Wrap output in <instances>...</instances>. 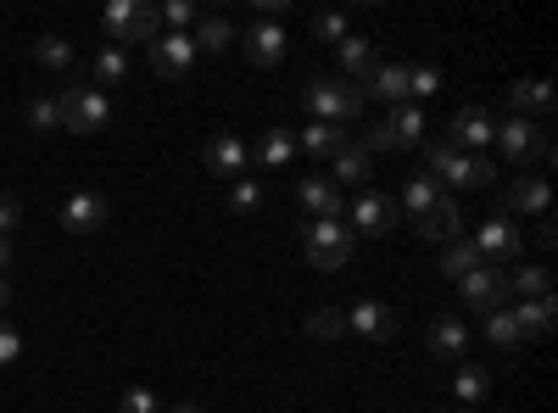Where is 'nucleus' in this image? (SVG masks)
Segmentation results:
<instances>
[{
    "label": "nucleus",
    "instance_id": "nucleus-26",
    "mask_svg": "<svg viewBox=\"0 0 558 413\" xmlns=\"http://www.w3.org/2000/svg\"><path fill=\"white\" fill-rule=\"evenodd\" d=\"M436 202H441V185H436V179H430V173H413V179H408V185H402V202H397V212L418 223V218H425V212H430Z\"/></svg>",
    "mask_w": 558,
    "mask_h": 413
},
{
    "label": "nucleus",
    "instance_id": "nucleus-33",
    "mask_svg": "<svg viewBox=\"0 0 558 413\" xmlns=\"http://www.w3.org/2000/svg\"><path fill=\"white\" fill-rule=\"evenodd\" d=\"M89 73H96V89H118L129 78V51H118V45H101L96 62H89Z\"/></svg>",
    "mask_w": 558,
    "mask_h": 413
},
{
    "label": "nucleus",
    "instance_id": "nucleus-7",
    "mask_svg": "<svg viewBox=\"0 0 558 413\" xmlns=\"http://www.w3.org/2000/svg\"><path fill=\"white\" fill-rule=\"evenodd\" d=\"M470 246H475V257H481L486 268H508V263H520V252H525L520 223L508 218V212H492L475 235H470Z\"/></svg>",
    "mask_w": 558,
    "mask_h": 413
},
{
    "label": "nucleus",
    "instance_id": "nucleus-3",
    "mask_svg": "<svg viewBox=\"0 0 558 413\" xmlns=\"http://www.w3.org/2000/svg\"><path fill=\"white\" fill-rule=\"evenodd\" d=\"M302 252H307V263H313L318 274H336V268L352 263L357 235H352L341 218H313V223H302Z\"/></svg>",
    "mask_w": 558,
    "mask_h": 413
},
{
    "label": "nucleus",
    "instance_id": "nucleus-18",
    "mask_svg": "<svg viewBox=\"0 0 558 413\" xmlns=\"http://www.w3.org/2000/svg\"><path fill=\"white\" fill-rule=\"evenodd\" d=\"M413 229H418V241H430V246H452V241L470 235V229H463V212H458V202H452V196H441V202H436L425 218H418Z\"/></svg>",
    "mask_w": 558,
    "mask_h": 413
},
{
    "label": "nucleus",
    "instance_id": "nucleus-9",
    "mask_svg": "<svg viewBox=\"0 0 558 413\" xmlns=\"http://www.w3.org/2000/svg\"><path fill=\"white\" fill-rule=\"evenodd\" d=\"M447 146L452 151H470V157H486V146H497V118L486 107H463L447 123Z\"/></svg>",
    "mask_w": 558,
    "mask_h": 413
},
{
    "label": "nucleus",
    "instance_id": "nucleus-19",
    "mask_svg": "<svg viewBox=\"0 0 558 413\" xmlns=\"http://www.w3.org/2000/svg\"><path fill=\"white\" fill-rule=\"evenodd\" d=\"M363 101H386V107H408V68L402 62H380L363 84Z\"/></svg>",
    "mask_w": 558,
    "mask_h": 413
},
{
    "label": "nucleus",
    "instance_id": "nucleus-31",
    "mask_svg": "<svg viewBox=\"0 0 558 413\" xmlns=\"http://www.w3.org/2000/svg\"><path fill=\"white\" fill-rule=\"evenodd\" d=\"M481 336L497 347V352H520L525 347V336H520V325H514V313L508 307H497V313H486V325H481Z\"/></svg>",
    "mask_w": 558,
    "mask_h": 413
},
{
    "label": "nucleus",
    "instance_id": "nucleus-40",
    "mask_svg": "<svg viewBox=\"0 0 558 413\" xmlns=\"http://www.w3.org/2000/svg\"><path fill=\"white\" fill-rule=\"evenodd\" d=\"M257 207H263V185H257L252 173L235 179V185H229V212H241V218H246V212H257Z\"/></svg>",
    "mask_w": 558,
    "mask_h": 413
},
{
    "label": "nucleus",
    "instance_id": "nucleus-34",
    "mask_svg": "<svg viewBox=\"0 0 558 413\" xmlns=\"http://www.w3.org/2000/svg\"><path fill=\"white\" fill-rule=\"evenodd\" d=\"M34 62H39L45 73H68V68H73V45H68L62 34H39V39H34Z\"/></svg>",
    "mask_w": 558,
    "mask_h": 413
},
{
    "label": "nucleus",
    "instance_id": "nucleus-47",
    "mask_svg": "<svg viewBox=\"0 0 558 413\" xmlns=\"http://www.w3.org/2000/svg\"><path fill=\"white\" fill-rule=\"evenodd\" d=\"M7 307H12V286L0 280V318H7Z\"/></svg>",
    "mask_w": 558,
    "mask_h": 413
},
{
    "label": "nucleus",
    "instance_id": "nucleus-44",
    "mask_svg": "<svg viewBox=\"0 0 558 413\" xmlns=\"http://www.w3.org/2000/svg\"><path fill=\"white\" fill-rule=\"evenodd\" d=\"M23 223V202L17 196H0V235H7L12 241V229Z\"/></svg>",
    "mask_w": 558,
    "mask_h": 413
},
{
    "label": "nucleus",
    "instance_id": "nucleus-27",
    "mask_svg": "<svg viewBox=\"0 0 558 413\" xmlns=\"http://www.w3.org/2000/svg\"><path fill=\"white\" fill-rule=\"evenodd\" d=\"M508 313H514L520 336L531 341V336H547V330H553V318H558V302H553V296H536V302H514Z\"/></svg>",
    "mask_w": 558,
    "mask_h": 413
},
{
    "label": "nucleus",
    "instance_id": "nucleus-10",
    "mask_svg": "<svg viewBox=\"0 0 558 413\" xmlns=\"http://www.w3.org/2000/svg\"><path fill=\"white\" fill-rule=\"evenodd\" d=\"M397 223H402V212H397V202H391V196H380V191H357V202H352V218H347V229H352V235L380 241V235H391Z\"/></svg>",
    "mask_w": 558,
    "mask_h": 413
},
{
    "label": "nucleus",
    "instance_id": "nucleus-38",
    "mask_svg": "<svg viewBox=\"0 0 558 413\" xmlns=\"http://www.w3.org/2000/svg\"><path fill=\"white\" fill-rule=\"evenodd\" d=\"M157 23H162L168 34H191V28L202 23V12L191 7V0H168V7H157Z\"/></svg>",
    "mask_w": 558,
    "mask_h": 413
},
{
    "label": "nucleus",
    "instance_id": "nucleus-43",
    "mask_svg": "<svg viewBox=\"0 0 558 413\" xmlns=\"http://www.w3.org/2000/svg\"><path fill=\"white\" fill-rule=\"evenodd\" d=\"M17 357H23V330H17V325H7V318H0V369H12Z\"/></svg>",
    "mask_w": 558,
    "mask_h": 413
},
{
    "label": "nucleus",
    "instance_id": "nucleus-14",
    "mask_svg": "<svg viewBox=\"0 0 558 413\" xmlns=\"http://www.w3.org/2000/svg\"><path fill=\"white\" fill-rule=\"evenodd\" d=\"M241 51H246L252 68H279V62H286V51H291V34L279 28L274 17H252V28H246V39H241Z\"/></svg>",
    "mask_w": 558,
    "mask_h": 413
},
{
    "label": "nucleus",
    "instance_id": "nucleus-2",
    "mask_svg": "<svg viewBox=\"0 0 558 413\" xmlns=\"http://www.w3.org/2000/svg\"><path fill=\"white\" fill-rule=\"evenodd\" d=\"M302 107L313 112V123H336V129H347V123H357V112H363V89L352 84V78H313L307 89H302Z\"/></svg>",
    "mask_w": 558,
    "mask_h": 413
},
{
    "label": "nucleus",
    "instance_id": "nucleus-13",
    "mask_svg": "<svg viewBox=\"0 0 558 413\" xmlns=\"http://www.w3.org/2000/svg\"><path fill=\"white\" fill-rule=\"evenodd\" d=\"M497 151H502L508 162H531V157H547L553 146H547V129H542V123L508 118V123H497Z\"/></svg>",
    "mask_w": 558,
    "mask_h": 413
},
{
    "label": "nucleus",
    "instance_id": "nucleus-15",
    "mask_svg": "<svg viewBox=\"0 0 558 413\" xmlns=\"http://www.w3.org/2000/svg\"><path fill=\"white\" fill-rule=\"evenodd\" d=\"M291 196H296V207H307L313 218H341V212H347V191L336 185L330 173H302L296 185H291Z\"/></svg>",
    "mask_w": 558,
    "mask_h": 413
},
{
    "label": "nucleus",
    "instance_id": "nucleus-48",
    "mask_svg": "<svg viewBox=\"0 0 558 413\" xmlns=\"http://www.w3.org/2000/svg\"><path fill=\"white\" fill-rule=\"evenodd\" d=\"M452 413H481V408H452Z\"/></svg>",
    "mask_w": 558,
    "mask_h": 413
},
{
    "label": "nucleus",
    "instance_id": "nucleus-22",
    "mask_svg": "<svg viewBox=\"0 0 558 413\" xmlns=\"http://www.w3.org/2000/svg\"><path fill=\"white\" fill-rule=\"evenodd\" d=\"M330 179H336L341 191H347V185H352V191H368V179H375V157L352 141V146H341V151L330 157Z\"/></svg>",
    "mask_w": 558,
    "mask_h": 413
},
{
    "label": "nucleus",
    "instance_id": "nucleus-35",
    "mask_svg": "<svg viewBox=\"0 0 558 413\" xmlns=\"http://www.w3.org/2000/svg\"><path fill=\"white\" fill-rule=\"evenodd\" d=\"M508 296H520V302L553 296V274L547 268H514V274H508Z\"/></svg>",
    "mask_w": 558,
    "mask_h": 413
},
{
    "label": "nucleus",
    "instance_id": "nucleus-1",
    "mask_svg": "<svg viewBox=\"0 0 558 413\" xmlns=\"http://www.w3.org/2000/svg\"><path fill=\"white\" fill-rule=\"evenodd\" d=\"M425 173L447 179L452 191H492L497 185V162L492 157H470V151H452L447 141H425Z\"/></svg>",
    "mask_w": 558,
    "mask_h": 413
},
{
    "label": "nucleus",
    "instance_id": "nucleus-20",
    "mask_svg": "<svg viewBox=\"0 0 558 413\" xmlns=\"http://www.w3.org/2000/svg\"><path fill=\"white\" fill-rule=\"evenodd\" d=\"M547 218L553 212V185L547 179H536V173H525V179H514L508 185V218Z\"/></svg>",
    "mask_w": 558,
    "mask_h": 413
},
{
    "label": "nucleus",
    "instance_id": "nucleus-6",
    "mask_svg": "<svg viewBox=\"0 0 558 413\" xmlns=\"http://www.w3.org/2000/svg\"><path fill=\"white\" fill-rule=\"evenodd\" d=\"M57 107H62V134H101L112 123V96L96 84L57 89Z\"/></svg>",
    "mask_w": 558,
    "mask_h": 413
},
{
    "label": "nucleus",
    "instance_id": "nucleus-8",
    "mask_svg": "<svg viewBox=\"0 0 558 413\" xmlns=\"http://www.w3.org/2000/svg\"><path fill=\"white\" fill-rule=\"evenodd\" d=\"M458 302L463 307H470V313H497V307H508V274L502 268H470V274H463V280H458Z\"/></svg>",
    "mask_w": 558,
    "mask_h": 413
},
{
    "label": "nucleus",
    "instance_id": "nucleus-45",
    "mask_svg": "<svg viewBox=\"0 0 558 413\" xmlns=\"http://www.w3.org/2000/svg\"><path fill=\"white\" fill-rule=\"evenodd\" d=\"M7 268H12V241L0 235V274H7Z\"/></svg>",
    "mask_w": 558,
    "mask_h": 413
},
{
    "label": "nucleus",
    "instance_id": "nucleus-36",
    "mask_svg": "<svg viewBox=\"0 0 558 413\" xmlns=\"http://www.w3.org/2000/svg\"><path fill=\"white\" fill-rule=\"evenodd\" d=\"M302 330H307L313 341H336V336H347V307H318V313H307V318H302Z\"/></svg>",
    "mask_w": 558,
    "mask_h": 413
},
{
    "label": "nucleus",
    "instance_id": "nucleus-12",
    "mask_svg": "<svg viewBox=\"0 0 558 413\" xmlns=\"http://www.w3.org/2000/svg\"><path fill=\"white\" fill-rule=\"evenodd\" d=\"M107 218H112V202L101 191H73L62 202V212H57V223L68 229V235H96V229H107Z\"/></svg>",
    "mask_w": 558,
    "mask_h": 413
},
{
    "label": "nucleus",
    "instance_id": "nucleus-21",
    "mask_svg": "<svg viewBox=\"0 0 558 413\" xmlns=\"http://www.w3.org/2000/svg\"><path fill=\"white\" fill-rule=\"evenodd\" d=\"M425 347L436 352V357H463V352H470V325H463V318L458 313H436L430 318V330H425Z\"/></svg>",
    "mask_w": 558,
    "mask_h": 413
},
{
    "label": "nucleus",
    "instance_id": "nucleus-16",
    "mask_svg": "<svg viewBox=\"0 0 558 413\" xmlns=\"http://www.w3.org/2000/svg\"><path fill=\"white\" fill-rule=\"evenodd\" d=\"M347 330H352V336H363V341H397L402 318H397L386 302L363 296V302H352V307H347Z\"/></svg>",
    "mask_w": 558,
    "mask_h": 413
},
{
    "label": "nucleus",
    "instance_id": "nucleus-25",
    "mask_svg": "<svg viewBox=\"0 0 558 413\" xmlns=\"http://www.w3.org/2000/svg\"><path fill=\"white\" fill-rule=\"evenodd\" d=\"M508 107H514V118H542L547 107H553V84L547 78H520L514 89H508Z\"/></svg>",
    "mask_w": 558,
    "mask_h": 413
},
{
    "label": "nucleus",
    "instance_id": "nucleus-32",
    "mask_svg": "<svg viewBox=\"0 0 558 413\" xmlns=\"http://www.w3.org/2000/svg\"><path fill=\"white\" fill-rule=\"evenodd\" d=\"M470 268H481V257H475L470 235H463V241H452V246H441V257H436V274H441V280H452V286H458Z\"/></svg>",
    "mask_w": 558,
    "mask_h": 413
},
{
    "label": "nucleus",
    "instance_id": "nucleus-37",
    "mask_svg": "<svg viewBox=\"0 0 558 413\" xmlns=\"http://www.w3.org/2000/svg\"><path fill=\"white\" fill-rule=\"evenodd\" d=\"M23 118H28L34 134H62V107H57V96H34Z\"/></svg>",
    "mask_w": 558,
    "mask_h": 413
},
{
    "label": "nucleus",
    "instance_id": "nucleus-5",
    "mask_svg": "<svg viewBox=\"0 0 558 413\" xmlns=\"http://www.w3.org/2000/svg\"><path fill=\"white\" fill-rule=\"evenodd\" d=\"M101 34H107V45L129 51V45H151L162 34V23H157L151 0H112V7L101 12Z\"/></svg>",
    "mask_w": 558,
    "mask_h": 413
},
{
    "label": "nucleus",
    "instance_id": "nucleus-41",
    "mask_svg": "<svg viewBox=\"0 0 558 413\" xmlns=\"http://www.w3.org/2000/svg\"><path fill=\"white\" fill-rule=\"evenodd\" d=\"M118 413H162V397H157L151 386H123Z\"/></svg>",
    "mask_w": 558,
    "mask_h": 413
},
{
    "label": "nucleus",
    "instance_id": "nucleus-29",
    "mask_svg": "<svg viewBox=\"0 0 558 413\" xmlns=\"http://www.w3.org/2000/svg\"><path fill=\"white\" fill-rule=\"evenodd\" d=\"M191 45H196V57H202V51L218 57V51H229V45H235V28H229V17H202V23L191 28Z\"/></svg>",
    "mask_w": 558,
    "mask_h": 413
},
{
    "label": "nucleus",
    "instance_id": "nucleus-4",
    "mask_svg": "<svg viewBox=\"0 0 558 413\" xmlns=\"http://www.w3.org/2000/svg\"><path fill=\"white\" fill-rule=\"evenodd\" d=\"M425 134H430V112L425 107H391L375 129L363 134V151L375 157V151H413V146H425Z\"/></svg>",
    "mask_w": 558,
    "mask_h": 413
},
{
    "label": "nucleus",
    "instance_id": "nucleus-46",
    "mask_svg": "<svg viewBox=\"0 0 558 413\" xmlns=\"http://www.w3.org/2000/svg\"><path fill=\"white\" fill-rule=\"evenodd\" d=\"M162 413H207L202 402H173V408H162Z\"/></svg>",
    "mask_w": 558,
    "mask_h": 413
},
{
    "label": "nucleus",
    "instance_id": "nucleus-28",
    "mask_svg": "<svg viewBox=\"0 0 558 413\" xmlns=\"http://www.w3.org/2000/svg\"><path fill=\"white\" fill-rule=\"evenodd\" d=\"M296 146H302V151H313V157H336L341 146H352V134H347V129H336V123H307V129L296 134Z\"/></svg>",
    "mask_w": 558,
    "mask_h": 413
},
{
    "label": "nucleus",
    "instance_id": "nucleus-30",
    "mask_svg": "<svg viewBox=\"0 0 558 413\" xmlns=\"http://www.w3.org/2000/svg\"><path fill=\"white\" fill-rule=\"evenodd\" d=\"M291 157H296V134H291V129H268L252 162H263V168H274V173H279V168H291Z\"/></svg>",
    "mask_w": 558,
    "mask_h": 413
},
{
    "label": "nucleus",
    "instance_id": "nucleus-24",
    "mask_svg": "<svg viewBox=\"0 0 558 413\" xmlns=\"http://www.w3.org/2000/svg\"><path fill=\"white\" fill-rule=\"evenodd\" d=\"M486 391H492V369H486V363H475V357H458V380H452L458 408H475V402H486Z\"/></svg>",
    "mask_w": 558,
    "mask_h": 413
},
{
    "label": "nucleus",
    "instance_id": "nucleus-39",
    "mask_svg": "<svg viewBox=\"0 0 558 413\" xmlns=\"http://www.w3.org/2000/svg\"><path fill=\"white\" fill-rule=\"evenodd\" d=\"M436 89H441V68H408V107L430 101Z\"/></svg>",
    "mask_w": 558,
    "mask_h": 413
},
{
    "label": "nucleus",
    "instance_id": "nucleus-23",
    "mask_svg": "<svg viewBox=\"0 0 558 413\" xmlns=\"http://www.w3.org/2000/svg\"><path fill=\"white\" fill-rule=\"evenodd\" d=\"M336 62H341V78L363 84L368 73L380 68V57H375V39H363V34H347V39L336 45Z\"/></svg>",
    "mask_w": 558,
    "mask_h": 413
},
{
    "label": "nucleus",
    "instance_id": "nucleus-11",
    "mask_svg": "<svg viewBox=\"0 0 558 413\" xmlns=\"http://www.w3.org/2000/svg\"><path fill=\"white\" fill-rule=\"evenodd\" d=\"M202 162H207V173L213 179H229V185H235V179H246L252 173V146L241 141V134H213V141L202 146Z\"/></svg>",
    "mask_w": 558,
    "mask_h": 413
},
{
    "label": "nucleus",
    "instance_id": "nucleus-17",
    "mask_svg": "<svg viewBox=\"0 0 558 413\" xmlns=\"http://www.w3.org/2000/svg\"><path fill=\"white\" fill-rule=\"evenodd\" d=\"M191 68H196L191 34H157L151 39V73L157 78H191Z\"/></svg>",
    "mask_w": 558,
    "mask_h": 413
},
{
    "label": "nucleus",
    "instance_id": "nucleus-42",
    "mask_svg": "<svg viewBox=\"0 0 558 413\" xmlns=\"http://www.w3.org/2000/svg\"><path fill=\"white\" fill-rule=\"evenodd\" d=\"M313 34H318L324 45H341V39L352 34V23H347V12H318V17H313Z\"/></svg>",
    "mask_w": 558,
    "mask_h": 413
}]
</instances>
